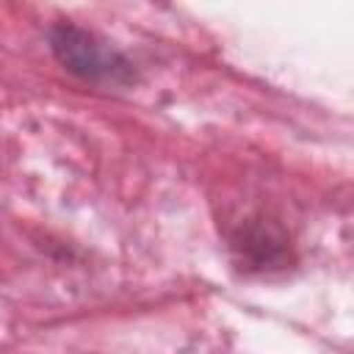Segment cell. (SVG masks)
I'll use <instances>...</instances> for the list:
<instances>
[{
    "label": "cell",
    "instance_id": "obj_2",
    "mask_svg": "<svg viewBox=\"0 0 354 354\" xmlns=\"http://www.w3.org/2000/svg\"><path fill=\"white\" fill-rule=\"evenodd\" d=\"M230 252L235 266L249 274L277 271L290 263V238L277 221L252 216L232 232Z\"/></svg>",
    "mask_w": 354,
    "mask_h": 354
},
{
    "label": "cell",
    "instance_id": "obj_1",
    "mask_svg": "<svg viewBox=\"0 0 354 354\" xmlns=\"http://www.w3.org/2000/svg\"><path fill=\"white\" fill-rule=\"evenodd\" d=\"M50 47L58 64L83 80L122 86L136 80L133 64L119 50H113L111 44L72 22H58L50 28Z\"/></svg>",
    "mask_w": 354,
    "mask_h": 354
}]
</instances>
